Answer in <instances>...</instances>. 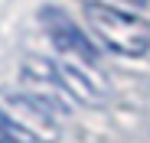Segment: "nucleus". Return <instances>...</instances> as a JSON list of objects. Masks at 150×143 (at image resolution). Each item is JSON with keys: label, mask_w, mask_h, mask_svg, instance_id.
I'll use <instances>...</instances> for the list:
<instances>
[{"label": "nucleus", "mask_w": 150, "mask_h": 143, "mask_svg": "<svg viewBox=\"0 0 150 143\" xmlns=\"http://www.w3.org/2000/svg\"><path fill=\"white\" fill-rule=\"evenodd\" d=\"M85 20H88L91 33L98 36V42L117 55H144L150 49V23L127 13V10H121V7L88 0Z\"/></svg>", "instance_id": "1"}, {"label": "nucleus", "mask_w": 150, "mask_h": 143, "mask_svg": "<svg viewBox=\"0 0 150 143\" xmlns=\"http://www.w3.org/2000/svg\"><path fill=\"white\" fill-rule=\"evenodd\" d=\"M0 117L13 124L30 143H59V117L26 91H0Z\"/></svg>", "instance_id": "2"}, {"label": "nucleus", "mask_w": 150, "mask_h": 143, "mask_svg": "<svg viewBox=\"0 0 150 143\" xmlns=\"http://www.w3.org/2000/svg\"><path fill=\"white\" fill-rule=\"evenodd\" d=\"M39 20H42V29H46V36H49V42L56 46V49L65 55V62H79V65H95V59H98V52H95V46L88 42V36L75 26V23L62 13V10H56V7H46L42 13H39Z\"/></svg>", "instance_id": "3"}, {"label": "nucleus", "mask_w": 150, "mask_h": 143, "mask_svg": "<svg viewBox=\"0 0 150 143\" xmlns=\"http://www.w3.org/2000/svg\"><path fill=\"white\" fill-rule=\"evenodd\" d=\"M23 85H26V94L42 101L56 117L69 111V94L56 75V62H46L39 55H26L23 59Z\"/></svg>", "instance_id": "4"}, {"label": "nucleus", "mask_w": 150, "mask_h": 143, "mask_svg": "<svg viewBox=\"0 0 150 143\" xmlns=\"http://www.w3.org/2000/svg\"><path fill=\"white\" fill-rule=\"evenodd\" d=\"M56 75H59V81H62V88H65V94H69V101L101 104L105 88H101V81H98L85 65H79V62H65V59H62V62L56 65Z\"/></svg>", "instance_id": "5"}, {"label": "nucleus", "mask_w": 150, "mask_h": 143, "mask_svg": "<svg viewBox=\"0 0 150 143\" xmlns=\"http://www.w3.org/2000/svg\"><path fill=\"white\" fill-rule=\"evenodd\" d=\"M0 143H30L26 137H23L13 124H7L4 117H0Z\"/></svg>", "instance_id": "6"}, {"label": "nucleus", "mask_w": 150, "mask_h": 143, "mask_svg": "<svg viewBox=\"0 0 150 143\" xmlns=\"http://www.w3.org/2000/svg\"><path fill=\"white\" fill-rule=\"evenodd\" d=\"M131 4H137V7H144V4H147V0H131Z\"/></svg>", "instance_id": "7"}]
</instances>
